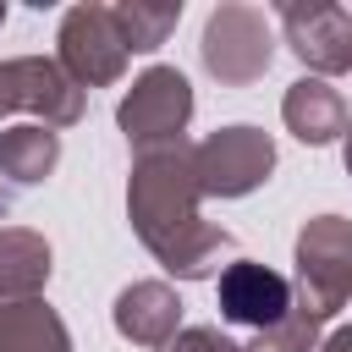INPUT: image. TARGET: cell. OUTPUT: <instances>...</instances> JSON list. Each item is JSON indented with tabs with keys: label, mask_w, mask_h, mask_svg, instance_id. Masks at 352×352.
I'll return each instance as SVG.
<instances>
[{
	"label": "cell",
	"mask_w": 352,
	"mask_h": 352,
	"mask_svg": "<svg viewBox=\"0 0 352 352\" xmlns=\"http://www.w3.org/2000/svg\"><path fill=\"white\" fill-rule=\"evenodd\" d=\"M319 352H352V324H341V330H330V336L319 341Z\"/></svg>",
	"instance_id": "ac0fdd59"
},
{
	"label": "cell",
	"mask_w": 352,
	"mask_h": 352,
	"mask_svg": "<svg viewBox=\"0 0 352 352\" xmlns=\"http://www.w3.org/2000/svg\"><path fill=\"white\" fill-rule=\"evenodd\" d=\"M242 352H319V319H314V314H302V308L292 302V314H286L280 324L258 330Z\"/></svg>",
	"instance_id": "2e32d148"
},
{
	"label": "cell",
	"mask_w": 352,
	"mask_h": 352,
	"mask_svg": "<svg viewBox=\"0 0 352 352\" xmlns=\"http://www.w3.org/2000/svg\"><path fill=\"white\" fill-rule=\"evenodd\" d=\"M204 66L209 77H220L226 88H248L270 72L275 60V33H270V16L258 6H242V0H226L209 11L204 22Z\"/></svg>",
	"instance_id": "3957f363"
},
{
	"label": "cell",
	"mask_w": 352,
	"mask_h": 352,
	"mask_svg": "<svg viewBox=\"0 0 352 352\" xmlns=\"http://www.w3.org/2000/svg\"><path fill=\"white\" fill-rule=\"evenodd\" d=\"M214 297H220V319L248 324L253 336L270 330V324H280L292 314V302H297L292 297V280L280 270H270V264H253V258H231L220 270Z\"/></svg>",
	"instance_id": "9c48e42d"
},
{
	"label": "cell",
	"mask_w": 352,
	"mask_h": 352,
	"mask_svg": "<svg viewBox=\"0 0 352 352\" xmlns=\"http://www.w3.org/2000/svg\"><path fill=\"white\" fill-rule=\"evenodd\" d=\"M192 121V82L176 72V66H148L116 104V126L126 132V143L138 154L148 148H165V143H182Z\"/></svg>",
	"instance_id": "277c9868"
},
{
	"label": "cell",
	"mask_w": 352,
	"mask_h": 352,
	"mask_svg": "<svg viewBox=\"0 0 352 352\" xmlns=\"http://www.w3.org/2000/svg\"><path fill=\"white\" fill-rule=\"evenodd\" d=\"M110 319H116V330H121L132 346H154V352H160V346L182 330V297H176L165 280H132V286L116 297Z\"/></svg>",
	"instance_id": "8fae6325"
},
{
	"label": "cell",
	"mask_w": 352,
	"mask_h": 352,
	"mask_svg": "<svg viewBox=\"0 0 352 352\" xmlns=\"http://www.w3.org/2000/svg\"><path fill=\"white\" fill-rule=\"evenodd\" d=\"M11 110H33L38 126L60 132V126L82 121L88 94L50 55H11V60H0V116H11Z\"/></svg>",
	"instance_id": "52a82bcc"
},
{
	"label": "cell",
	"mask_w": 352,
	"mask_h": 352,
	"mask_svg": "<svg viewBox=\"0 0 352 352\" xmlns=\"http://www.w3.org/2000/svg\"><path fill=\"white\" fill-rule=\"evenodd\" d=\"M204 187H198V165H192V143H165L132 160V182H126V220L138 231V242L176 275V280H209L220 270V258L231 253V231L209 226L198 214Z\"/></svg>",
	"instance_id": "6da1fadb"
},
{
	"label": "cell",
	"mask_w": 352,
	"mask_h": 352,
	"mask_svg": "<svg viewBox=\"0 0 352 352\" xmlns=\"http://www.w3.org/2000/svg\"><path fill=\"white\" fill-rule=\"evenodd\" d=\"M55 165H60V132H50L38 121H22V126L0 132V176H11L16 187L44 182Z\"/></svg>",
	"instance_id": "5bb4252c"
},
{
	"label": "cell",
	"mask_w": 352,
	"mask_h": 352,
	"mask_svg": "<svg viewBox=\"0 0 352 352\" xmlns=\"http://www.w3.org/2000/svg\"><path fill=\"white\" fill-rule=\"evenodd\" d=\"M0 28H6V0H0Z\"/></svg>",
	"instance_id": "ffe728a7"
},
{
	"label": "cell",
	"mask_w": 352,
	"mask_h": 352,
	"mask_svg": "<svg viewBox=\"0 0 352 352\" xmlns=\"http://www.w3.org/2000/svg\"><path fill=\"white\" fill-rule=\"evenodd\" d=\"M160 352H242L236 341H226L214 324H187V330H176Z\"/></svg>",
	"instance_id": "e0dca14e"
},
{
	"label": "cell",
	"mask_w": 352,
	"mask_h": 352,
	"mask_svg": "<svg viewBox=\"0 0 352 352\" xmlns=\"http://www.w3.org/2000/svg\"><path fill=\"white\" fill-rule=\"evenodd\" d=\"M126 38L116 28V11L110 6H72L60 16V33H55V60L60 72L88 94V88H110L121 82L126 72Z\"/></svg>",
	"instance_id": "5b68a950"
},
{
	"label": "cell",
	"mask_w": 352,
	"mask_h": 352,
	"mask_svg": "<svg viewBox=\"0 0 352 352\" xmlns=\"http://www.w3.org/2000/svg\"><path fill=\"white\" fill-rule=\"evenodd\" d=\"M341 154H346V176H352V126H346V143H341Z\"/></svg>",
	"instance_id": "d6986e66"
},
{
	"label": "cell",
	"mask_w": 352,
	"mask_h": 352,
	"mask_svg": "<svg viewBox=\"0 0 352 352\" xmlns=\"http://www.w3.org/2000/svg\"><path fill=\"white\" fill-rule=\"evenodd\" d=\"M0 352H72V330L44 297L11 302L0 308Z\"/></svg>",
	"instance_id": "4fadbf2b"
},
{
	"label": "cell",
	"mask_w": 352,
	"mask_h": 352,
	"mask_svg": "<svg viewBox=\"0 0 352 352\" xmlns=\"http://www.w3.org/2000/svg\"><path fill=\"white\" fill-rule=\"evenodd\" d=\"M292 297L319 324L346 308V297H352V220L346 214H314V220H302Z\"/></svg>",
	"instance_id": "7a4b0ae2"
},
{
	"label": "cell",
	"mask_w": 352,
	"mask_h": 352,
	"mask_svg": "<svg viewBox=\"0 0 352 352\" xmlns=\"http://www.w3.org/2000/svg\"><path fill=\"white\" fill-rule=\"evenodd\" d=\"M110 11H116V28L132 55H154L182 22V0H121Z\"/></svg>",
	"instance_id": "9a60e30c"
},
{
	"label": "cell",
	"mask_w": 352,
	"mask_h": 352,
	"mask_svg": "<svg viewBox=\"0 0 352 352\" xmlns=\"http://www.w3.org/2000/svg\"><path fill=\"white\" fill-rule=\"evenodd\" d=\"M280 121H286V132H292L297 143H308V148H324V143L346 138V126H352L341 88H330L324 77H297V82L286 88V99H280Z\"/></svg>",
	"instance_id": "30bf717a"
},
{
	"label": "cell",
	"mask_w": 352,
	"mask_h": 352,
	"mask_svg": "<svg viewBox=\"0 0 352 352\" xmlns=\"http://www.w3.org/2000/svg\"><path fill=\"white\" fill-rule=\"evenodd\" d=\"M192 165H198L204 198H248L253 187L270 182L275 143L258 126H220L204 143H192Z\"/></svg>",
	"instance_id": "8992f818"
},
{
	"label": "cell",
	"mask_w": 352,
	"mask_h": 352,
	"mask_svg": "<svg viewBox=\"0 0 352 352\" xmlns=\"http://www.w3.org/2000/svg\"><path fill=\"white\" fill-rule=\"evenodd\" d=\"M50 280V242L28 226H0V308L33 302Z\"/></svg>",
	"instance_id": "7c38bea8"
},
{
	"label": "cell",
	"mask_w": 352,
	"mask_h": 352,
	"mask_svg": "<svg viewBox=\"0 0 352 352\" xmlns=\"http://www.w3.org/2000/svg\"><path fill=\"white\" fill-rule=\"evenodd\" d=\"M280 28H286L292 55L314 77L352 72V11L346 6H330V0H286L280 6Z\"/></svg>",
	"instance_id": "ba28073f"
}]
</instances>
